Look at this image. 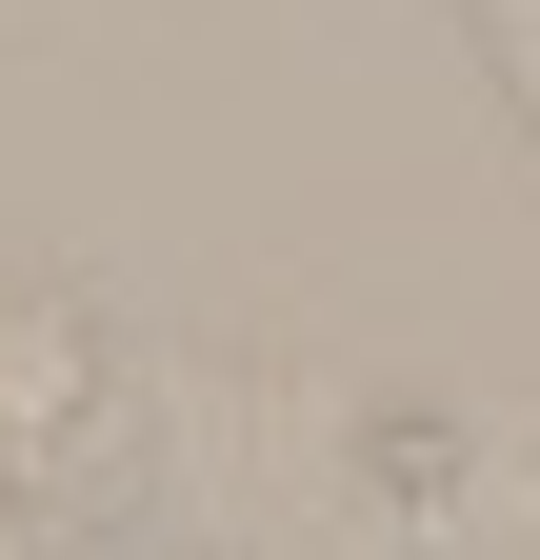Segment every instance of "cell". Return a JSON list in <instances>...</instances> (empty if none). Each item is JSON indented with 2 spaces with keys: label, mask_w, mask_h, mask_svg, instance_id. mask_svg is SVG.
Masks as SVG:
<instances>
[{
  "label": "cell",
  "mask_w": 540,
  "mask_h": 560,
  "mask_svg": "<svg viewBox=\"0 0 540 560\" xmlns=\"http://www.w3.org/2000/svg\"><path fill=\"white\" fill-rule=\"evenodd\" d=\"M240 540L281 560H540V420H460V400H320L281 501Z\"/></svg>",
  "instance_id": "obj_1"
},
{
  "label": "cell",
  "mask_w": 540,
  "mask_h": 560,
  "mask_svg": "<svg viewBox=\"0 0 540 560\" xmlns=\"http://www.w3.org/2000/svg\"><path fill=\"white\" fill-rule=\"evenodd\" d=\"M460 21H481V60H501V101L540 120V0H460Z\"/></svg>",
  "instance_id": "obj_2"
}]
</instances>
